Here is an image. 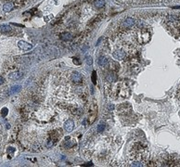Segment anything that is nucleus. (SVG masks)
Listing matches in <instances>:
<instances>
[{"label":"nucleus","mask_w":180,"mask_h":167,"mask_svg":"<svg viewBox=\"0 0 180 167\" xmlns=\"http://www.w3.org/2000/svg\"><path fill=\"white\" fill-rule=\"evenodd\" d=\"M149 158L148 150L140 143H135L129 155V166H144Z\"/></svg>","instance_id":"f257e3e1"},{"label":"nucleus","mask_w":180,"mask_h":167,"mask_svg":"<svg viewBox=\"0 0 180 167\" xmlns=\"http://www.w3.org/2000/svg\"><path fill=\"white\" fill-rule=\"evenodd\" d=\"M109 94L111 98L119 99V98H125L129 96V87L125 83L121 82L117 84H112L108 89Z\"/></svg>","instance_id":"f03ea898"},{"label":"nucleus","mask_w":180,"mask_h":167,"mask_svg":"<svg viewBox=\"0 0 180 167\" xmlns=\"http://www.w3.org/2000/svg\"><path fill=\"white\" fill-rule=\"evenodd\" d=\"M164 24L173 35L178 38L180 36V17L176 15H167L164 19Z\"/></svg>","instance_id":"7ed1b4c3"},{"label":"nucleus","mask_w":180,"mask_h":167,"mask_svg":"<svg viewBox=\"0 0 180 167\" xmlns=\"http://www.w3.org/2000/svg\"><path fill=\"white\" fill-rule=\"evenodd\" d=\"M150 32L147 28H140L136 32V41L140 45H144L149 43L150 40Z\"/></svg>","instance_id":"20e7f679"},{"label":"nucleus","mask_w":180,"mask_h":167,"mask_svg":"<svg viewBox=\"0 0 180 167\" xmlns=\"http://www.w3.org/2000/svg\"><path fill=\"white\" fill-rule=\"evenodd\" d=\"M54 117H55V111L52 110V109H49L47 107L46 108L42 109L41 111H40V114L39 116L37 115V118L39 119V121L41 122H44V123H50L54 120ZM37 119V120H38Z\"/></svg>","instance_id":"39448f33"},{"label":"nucleus","mask_w":180,"mask_h":167,"mask_svg":"<svg viewBox=\"0 0 180 167\" xmlns=\"http://www.w3.org/2000/svg\"><path fill=\"white\" fill-rule=\"evenodd\" d=\"M60 136H61V135H60V133H59L58 130H53L52 132H50V133L47 135V136H46V148H47V149L52 148V147L58 142V140H59Z\"/></svg>","instance_id":"423d86ee"},{"label":"nucleus","mask_w":180,"mask_h":167,"mask_svg":"<svg viewBox=\"0 0 180 167\" xmlns=\"http://www.w3.org/2000/svg\"><path fill=\"white\" fill-rule=\"evenodd\" d=\"M162 165L164 166H176L179 165V161L175 156H166L162 161Z\"/></svg>","instance_id":"0eeeda50"},{"label":"nucleus","mask_w":180,"mask_h":167,"mask_svg":"<svg viewBox=\"0 0 180 167\" xmlns=\"http://www.w3.org/2000/svg\"><path fill=\"white\" fill-rule=\"evenodd\" d=\"M135 23H136V21L133 18H126L122 23V26H123L124 30H127V29L132 28L135 25Z\"/></svg>","instance_id":"6e6552de"},{"label":"nucleus","mask_w":180,"mask_h":167,"mask_svg":"<svg viewBox=\"0 0 180 167\" xmlns=\"http://www.w3.org/2000/svg\"><path fill=\"white\" fill-rule=\"evenodd\" d=\"M97 111H98V107L93 104L92 108L90 109V117H89V123H92L93 122L95 121L96 116H97Z\"/></svg>","instance_id":"1a4fd4ad"},{"label":"nucleus","mask_w":180,"mask_h":167,"mask_svg":"<svg viewBox=\"0 0 180 167\" xmlns=\"http://www.w3.org/2000/svg\"><path fill=\"white\" fill-rule=\"evenodd\" d=\"M63 127H64L65 131L70 133V132H72V130H73V128H74V123H73L72 120H68V121H66L64 123Z\"/></svg>","instance_id":"9d476101"},{"label":"nucleus","mask_w":180,"mask_h":167,"mask_svg":"<svg viewBox=\"0 0 180 167\" xmlns=\"http://www.w3.org/2000/svg\"><path fill=\"white\" fill-rule=\"evenodd\" d=\"M71 79H72V82L76 83V84H80V83H82L83 81V77L82 75L80 74L78 72H73L71 75Z\"/></svg>","instance_id":"9b49d317"},{"label":"nucleus","mask_w":180,"mask_h":167,"mask_svg":"<svg viewBox=\"0 0 180 167\" xmlns=\"http://www.w3.org/2000/svg\"><path fill=\"white\" fill-rule=\"evenodd\" d=\"M18 46L23 51H28L33 47V46L31 44H29V43H27L25 41H20L18 43Z\"/></svg>","instance_id":"f8f14e48"},{"label":"nucleus","mask_w":180,"mask_h":167,"mask_svg":"<svg viewBox=\"0 0 180 167\" xmlns=\"http://www.w3.org/2000/svg\"><path fill=\"white\" fill-rule=\"evenodd\" d=\"M23 76V72L21 71H14L8 74V77L12 80H19Z\"/></svg>","instance_id":"ddd939ff"},{"label":"nucleus","mask_w":180,"mask_h":167,"mask_svg":"<svg viewBox=\"0 0 180 167\" xmlns=\"http://www.w3.org/2000/svg\"><path fill=\"white\" fill-rule=\"evenodd\" d=\"M126 53L124 50H116L113 52V58L115 59H124V58H126Z\"/></svg>","instance_id":"4468645a"},{"label":"nucleus","mask_w":180,"mask_h":167,"mask_svg":"<svg viewBox=\"0 0 180 167\" xmlns=\"http://www.w3.org/2000/svg\"><path fill=\"white\" fill-rule=\"evenodd\" d=\"M13 8H14V3L8 2L4 5V7H3V10L5 11V12H8V11H10Z\"/></svg>","instance_id":"2eb2a0df"},{"label":"nucleus","mask_w":180,"mask_h":167,"mask_svg":"<svg viewBox=\"0 0 180 167\" xmlns=\"http://www.w3.org/2000/svg\"><path fill=\"white\" fill-rule=\"evenodd\" d=\"M12 29L9 25H0V33H9Z\"/></svg>","instance_id":"dca6fc26"},{"label":"nucleus","mask_w":180,"mask_h":167,"mask_svg":"<svg viewBox=\"0 0 180 167\" xmlns=\"http://www.w3.org/2000/svg\"><path fill=\"white\" fill-rule=\"evenodd\" d=\"M94 6H95L96 8H101L105 6V1L104 0H96L95 2H94Z\"/></svg>","instance_id":"f3484780"},{"label":"nucleus","mask_w":180,"mask_h":167,"mask_svg":"<svg viewBox=\"0 0 180 167\" xmlns=\"http://www.w3.org/2000/svg\"><path fill=\"white\" fill-rule=\"evenodd\" d=\"M107 81L110 83H113L116 81V76L114 73H109L108 76H107Z\"/></svg>","instance_id":"a211bd4d"},{"label":"nucleus","mask_w":180,"mask_h":167,"mask_svg":"<svg viewBox=\"0 0 180 167\" xmlns=\"http://www.w3.org/2000/svg\"><path fill=\"white\" fill-rule=\"evenodd\" d=\"M21 89V86L20 85H14V86H12L10 89V93L11 94H15V93L19 92L20 90Z\"/></svg>","instance_id":"6ab92c4d"},{"label":"nucleus","mask_w":180,"mask_h":167,"mask_svg":"<svg viewBox=\"0 0 180 167\" xmlns=\"http://www.w3.org/2000/svg\"><path fill=\"white\" fill-rule=\"evenodd\" d=\"M98 64L102 67H105V65L107 64V59H106L105 57H101L100 59H99V60H98Z\"/></svg>","instance_id":"aec40b11"},{"label":"nucleus","mask_w":180,"mask_h":167,"mask_svg":"<svg viewBox=\"0 0 180 167\" xmlns=\"http://www.w3.org/2000/svg\"><path fill=\"white\" fill-rule=\"evenodd\" d=\"M60 35H64L65 37H63L62 39H64V40H71L72 39V35L70 34V33H61Z\"/></svg>","instance_id":"412c9836"},{"label":"nucleus","mask_w":180,"mask_h":167,"mask_svg":"<svg viewBox=\"0 0 180 167\" xmlns=\"http://www.w3.org/2000/svg\"><path fill=\"white\" fill-rule=\"evenodd\" d=\"M8 110L7 108H3L2 109V113H1V114H2L3 117H6V115L8 114Z\"/></svg>","instance_id":"4be33fe9"},{"label":"nucleus","mask_w":180,"mask_h":167,"mask_svg":"<svg viewBox=\"0 0 180 167\" xmlns=\"http://www.w3.org/2000/svg\"><path fill=\"white\" fill-rule=\"evenodd\" d=\"M14 151H15V149H13V148H8V155L9 156H12L13 155V153H14Z\"/></svg>","instance_id":"5701e85b"},{"label":"nucleus","mask_w":180,"mask_h":167,"mask_svg":"<svg viewBox=\"0 0 180 167\" xmlns=\"http://www.w3.org/2000/svg\"><path fill=\"white\" fill-rule=\"evenodd\" d=\"M105 129V125L104 124H99L98 126V132H102Z\"/></svg>","instance_id":"b1692460"},{"label":"nucleus","mask_w":180,"mask_h":167,"mask_svg":"<svg viewBox=\"0 0 180 167\" xmlns=\"http://www.w3.org/2000/svg\"><path fill=\"white\" fill-rule=\"evenodd\" d=\"M92 81L94 84H96V82H97V78H96V72H93L92 73Z\"/></svg>","instance_id":"393cba45"},{"label":"nucleus","mask_w":180,"mask_h":167,"mask_svg":"<svg viewBox=\"0 0 180 167\" xmlns=\"http://www.w3.org/2000/svg\"><path fill=\"white\" fill-rule=\"evenodd\" d=\"M86 61H87V64L88 65L92 64V59H91V58H89V57L87 58V60H86Z\"/></svg>","instance_id":"a878e982"},{"label":"nucleus","mask_w":180,"mask_h":167,"mask_svg":"<svg viewBox=\"0 0 180 167\" xmlns=\"http://www.w3.org/2000/svg\"><path fill=\"white\" fill-rule=\"evenodd\" d=\"M3 83H4V78L0 76V85H2Z\"/></svg>","instance_id":"bb28decb"},{"label":"nucleus","mask_w":180,"mask_h":167,"mask_svg":"<svg viewBox=\"0 0 180 167\" xmlns=\"http://www.w3.org/2000/svg\"><path fill=\"white\" fill-rule=\"evenodd\" d=\"M73 62H74L75 64H80V62H79V61H77L76 59H74V60H73Z\"/></svg>","instance_id":"cd10ccee"}]
</instances>
